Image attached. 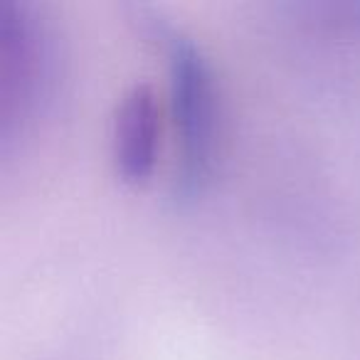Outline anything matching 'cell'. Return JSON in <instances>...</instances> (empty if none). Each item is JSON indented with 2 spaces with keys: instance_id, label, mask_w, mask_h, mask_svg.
<instances>
[{
  "instance_id": "obj_3",
  "label": "cell",
  "mask_w": 360,
  "mask_h": 360,
  "mask_svg": "<svg viewBox=\"0 0 360 360\" xmlns=\"http://www.w3.org/2000/svg\"><path fill=\"white\" fill-rule=\"evenodd\" d=\"M160 146V101L146 82L134 84L114 116V165L126 183L150 178Z\"/></svg>"
},
{
  "instance_id": "obj_1",
  "label": "cell",
  "mask_w": 360,
  "mask_h": 360,
  "mask_svg": "<svg viewBox=\"0 0 360 360\" xmlns=\"http://www.w3.org/2000/svg\"><path fill=\"white\" fill-rule=\"evenodd\" d=\"M141 22L168 57L170 114L178 141L175 193L183 200H191L200 195L210 180L220 141V94L215 75L207 57L188 35L170 27L155 13H148Z\"/></svg>"
},
{
  "instance_id": "obj_2",
  "label": "cell",
  "mask_w": 360,
  "mask_h": 360,
  "mask_svg": "<svg viewBox=\"0 0 360 360\" xmlns=\"http://www.w3.org/2000/svg\"><path fill=\"white\" fill-rule=\"evenodd\" d=\"M45 77V40L25 3L0 11V136L8 141L35 109Z\"/></svg>"
}]
</instances>
